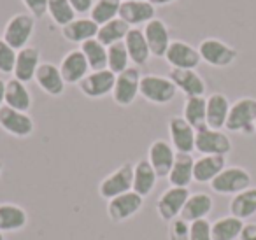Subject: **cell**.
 <instances>
[{
	"label": "cell",
	"instance_id": "cell-26",
	"mask_svg": "<svg viewBox=\"0 0 256 240\" xmlns=\"http://www.w3.org/2000/svg\"><path fill=\"white\" fill-rule=\"evenodd\" d=\"M214 200L207 193H192L186 200L184 208L181 212V218L188 222L198 221V219H207V216L212 212Z\"/></svg>",
	"mask_w": 256,
	"mask_h": 240
},
{
	"label": "cell",
	"instance_id": "cell-4",
	"mask_svg": "<svg viewBox=\"0 0 256 240\" xmlns=\"http://www.w3.org/2000/svg\"><path fill=\"white\" fill-rule=\"evenodd\" d=\"M198 53L202 62L216 68H226L235 64L238 56V51L234 46L216 39V37H207L198 44Z\"/></svg>",
	"mask_w": 256,
	"mask_h": 240
},
{
	"label": "cell",
	"instance_id": "cell-17",
	"mask_svg": "<svg viewBox=\"0 0 256 240\" xmlns=\"http://www.w3.org/2000/svg\"><path fill=\"white\" fill-rule=\"evenodd\" d=\"M142 32L148 40V46H150L151 56L165 58L168 46H170V42H172L170 30H168L167 23L160 18H154V20H151L148 25H144Z\"/></svg>",
	"mask_w": 256,
	"mask_h": 240
},
{
	"label": "cell",
	"instance_id": "cell-14",
	"mask_svg": "<svg viewBox=\"0 0 256 240\" xmlns=\"http://www.w3.org/2000/svg\"><path fill=\"white\" fill-rule=\"evenodd\" d=\"M165 62L170 65V68H192L196 70L202 58H200L198 48H193L192 44L184 40H172L165 54Z\"/></svg>",
	"mask_w": 256,
	"mask_h": 240
},
{
	"label": "cell",
	"instance_id": "cell-43",
	"mask_svg": "<svg viewBox=\"0 0 256 240\" xmlns=\"http://www.w3.org/2000/svg\"><path fill=\"white\" fill-rule=\"evenodd\" d=\"M68 2H70L76 14H86V12L90 14L93 4H95V0H68Z\"/></svg>",
	"mask_w": 256,
	"mask_h": 240
},
{
	"label": "cell",
	"instance_id": "cell-37",
	"mask_svg": "<svg viewBox=\"0 0 256 240\" xmlns=\"http://www.w3.org/2000/svg\"><path fill=\"white\" fill-rule=\"evenodd\" d=\"M48 14L51 22L62 28L76 20V11L68 0H48Z\"/></svg>",
	"mask_w": 256,
	"mask_h": 240
},
{
	"label": "cell",
	"instance_id": "cell-12",
	"mask_svg": "<svg viewBox=\"0 0 256 240\" xmlns=\"http://www.w3.org/2000/svg\"><path fill=\"white\" fill-rule=\"evenodd\" d=\"M114 82H116V74H112L109 68H104V70L90 72V74L79 82L78 88L84 96L96 100V98H104V96L110 95L114 88Z\"/></svg>",
	"mask_w": 256,
	"mask_h": 240
},
{
	"label": "cell",
	"instance_id": "cell-24",
	"mask_svg": "<svg viewBox=\"0 0 256 240\" xmlns=\"http://www.w3.org/2000/svg\"><path fill=\"white\" fill-rule=\"evenodd\" d=\"M124 46H126L128 56L136 67H142L150 62L151 58V51L148 46V40L144 37V32L140 28H130L124 37Z\"/></svg>",
	"mask_w": 256,
	"mask_h": 240
},
{
	"label": "cell",
	"instance_id": "cell-36",
	"mask_svg": "<svg viewBox=\"0 0 256 240\" xmlns=\"http://www.w3.org/2000/svg\"><path fill=\"white\" fill-rule=\"evenodd\" d=\"M120 8L121 0H95L92 11H90V18L100 26L110 20H116L120 14Z\"/></svg>",
	"mask_w": 256,
	"mask_h": 240
},
{
	"label": "cell",
	"instance_id": "cell-5",
	"mask_svg": "<svg viewBox=\"0 0 256 240\" xmlns=\"http://www.w3.org/2000/svg\"><path fill=\"white\" fill-rule=\"evenodd\" d=\"M134 188V163L126 162L118 166L114 172L106 176L102 182L98 184V194L104 200H112V198L132 191Z\"/></svg>",
	"mask_w": 256,
	"mask_h": 240
},
{
	"label": "cell",
	"instance_id": "cell-19",
	"mask_svg": "<svg viewBox=\"0 0 256 240\" xmlns=\"http://www.w3.org/2000/svg\"><path fill=\"white\" fill-rule=\"evenodd\" d=\"M58 68H60L65 84H79V82L92 72L84 54L81 53V50L68 51V53L62 58Z\"/></svg>",
	"mask_w": 256,
	"mask_h": 240
},
{
	"label": "cell",
	"instance_id": "cell-1",
	"mask_svg": "<svg viewBox=\"0 0 256 240\" xmlns=\"http://www.w3.org/2000/svg\"><path fill=\"white\" fill-rule=\"evenodd\" d=\"M256 124V98L251 96H242L235 100L228 112V120L224 124V130L232 134H244L252 135Z\"/></svg>",
	"mask_w": 256,
	"mask_h": 240
},
{
	"label": "cell",
	"instance_id": "cell-27",
	"mask_svg": "<svg viewBox=\"0 0 256 240\" xmlns=\"http://www.w3.org/2000/svg\"><path fill=\"white\" fill-rule=\"evenodd\" d=\"M193 166L195 158L186 152H178L174 160V165L168 174V182L174 188H188L193 182Z\"/></svg>",
	"mask_w": 256,
	"mask_h": 240
},
{
	"label": "cell",
	"instance_id": "cell-47",
	"mask_svg": "<svg viewBox=\"0 0 256 240\" xmlns=\"http://www.w3.org/2000/svg\"><path fill=\"white\" fill-rule=\"evenodd\" d=\"M2 170H4V163H2V160H0V174H2Z\"/></svg>",
	"mask_w": 256,
	"mask_h": 240
},
{
	"label": "cell",
	"instance_id": "cell-39",
	"mask_svg": "<svg viewBox=\"0 0 256 240\" xmlns=\"http://www.w3.org/2000/svg\"><path fill=\"white\" fill-rule=\"evenodd\" d=\"M18 51L12 50L4 39H0V74H12Z\"/></svg>",
	"mask_w": 256,
	"mask_h": 240
},
{
	"label": "cell",
	"instance_id": "cell-6",
	"mask_svg": "<svg viewBox=\"0 0 256 240\" xmlns=\"http://www.w3.org/2000/svg\"><path fill=\"white\" fill-rule=\"evenodd\" d=\"M195 151H198L200 156H226L232 152V140L223 130L204 126L196 130Z\"/></svg>",
	"mask_w": 256,
	"mask_h": 240
},
{
	"label": "cell",
	"instance_id": "cell-8",
	"mask_svg": "<svg viewBox=\"0 0 256 240\" xmlns=\"http://www.w3.org/2000/svg\"><path fill=\"white\" fill-rule=\"evenodd\" d=\"M252 177L242 166H226L216 179L210 182V190L218 194H237L251 188Z\"/></svg>",
	"mask_w": 256,
	"mask_h": 240
},
{
	"label": "cell",
	"instance_id": "cell-9",
	"mask_svg": "<svg viewBox=\"0 0 256 240\" xmlns=\"http://www.w3.org/2000/svg\"><path fill=\"white\" fill-rule=\"evenodd\" d=\"M0 128L16 138H26L34 134L36 123L28 112L4 106L0 107Z\"/></svg>",
	"mask_w": 256,
	"mask_h": 240
},
{
	"label": "cell",
	"instance_id": "cell-48",
	"mask_svg": "<svg viewBox=\"0 0 256 240\" xmlns=\"http://www.w3.org/2000/svg\"><path fill=\"white\" fill-rule=\"evenodd\" d=\"M0 240H4V233L0 232Z\"/></svg>",
	"mask_w": 256,
	"mask_h": 240
},
{
	"label": "cell",
	"instance_id": "cell-40",
	"mask_svg": "<svg viewBox=\"0 0 256 240\" xmlns=\"http://www.w3.org/2000/svg\"><path fill=\"white\" fill-rule=\"evenodd\" d=\"M190 240H212V222L209 219L190 222Z\"/></svg>",
	"mask_w": 256,
	"mask_h": 240
},
{
	"label": "cell",
	"instance_id": "cell-10",
	"mask_svg": "<svg viewBox=\"0 0 256 240\" xmlns=\"http://www.w3.org/2000/svg\"><path fill=\"white\" fill-rule=\"evenodd\" d=\"M188 188H174L170 186L160 194L156 202V212L164 221H174L176 218H181V212L184 208L186 200L190 198Z\"/></svg>",
	"mask_w": 256,
	"mask_h": 240
},
{
	"label": "cell",
	"instance_id": "cell-23",
	"mask_svg": "<svg viewBox=\"0 0 256 240\" xmlns=\"http://www.w3.org/2000/svg\"><path fill=\"white\" fill-rule=\"evenodd\" d=\"M230 100L224 93H212L207 96V126L212 130H223L230 112Z\"/></svg>",
	"mask_w": 256,
	"mask_h": 240
},
{
	"label": "cell",
	"instance_id": "cell-21",
	"mask_svg": "<svg viewBox=\"0 0 256 240\" xmlns=\"http://www.w3.org/2000/svg\"><path fill=\"white\" fill-rule=\"evenodd\" d=\"M34 81H36L37 86H39L44 93H48L50 96H60V95H64V92H65V81H64V78H62L60 68L54 64H50V62H42V64L39 65Z\"/></svg>",
	"mask_w": 256,
	"mask_h": 240
},
{
	"label": "cell",
	"instance_id": "cell-28",
	"mask_svg": "<svg viewBox=\"0 0 256 240\" xmlns=\"http://www.w3.org/2000/svg\"><path fill=\"white\" fill-rule=\"evenodd\" d=\"M28 224V214L16 204H0V232H22Z\"/></svg>",
	"mask_w": 256,
	"mask_h": 240
},
{
	"label": "cell",
	"instance_id": "cell-25",
	"mask_svg": "<svg viewBox=\"0 0 256 240\" xmlns=\"http://www.w3.org/2000/svg\"><path fill=\"white\" fill-rule=\"evenodd\" d=\"M96 32H98V25L92 18H84V16L82 18H76L74 22H70L68 25H65L62 28L64 39L72 44H79V46L82 42H86V40L95 39Z\"/></svg>",
	"mask_w": 256,
	"mask_h": 240
},
{
	"label": "cell",
	"instance_id": "cell-50",
	"mask_svg": "<svg viewBox=\"0 0 256 240\" xmlns=\"http://www.w3.org/2000/svg\"><path fill=\"white\" fill-rule=\"evenodd\" d=\"M254 132H256V124H254Z\"/></svg>",
	"mask_w": 256,
	"mask_h": 240
},
{
	"label": "cell",
	"instance_id": "cell-49",
	"mask_svg": "<svg viewBox=\"0 0 256 240\" xmlns=\"http://www.w3.org/2000/svg\"><path fill=\"white\" fill-rule=\"evenodd\" d=\"M121 2H134V0H121Z\"/></svg>",
	"mask_w": 256,
	"mask_h": 240
},
{
	"label": "cell",
	"instance_id": "cell-7",
	"mask_svg": "<svg viewBox=\"0 0 256 240\" xmlns=\"http://www.w3.org/2000/svg\"><path fill=\"white\" fill-rule=\"evenodd\" d=\"M140 70L139 67H128L124 72L116 76V82L112 88V96L114 104L120 107H128L136 102L137 95H139V84H140Z\"/></svg>",
	"mask_w": 256,
	"mask_h": 240
},
{
	"label": "cell",
	"instance_id": "cell-31",
	"mask_svg": "<svg viewBox=\"0 0 256 240\" xmlns=\"http://www.w3.org/2000/svg\"><path fill=\"white\" fill-rule=\"evenodd\" d=\"M228 210H230V216H235L242 221L252 218L256 214V186L234 194L228 204Z\"/></svg>",
	"mask_w": 256,
	"mask_h": 240
},
{
	"label": "cell",
	"instance_id": "cell-3",
	"mask_svg": "<svg viewBox=\"0 0 256 240\" xmlns=\"http://www.w3.org/2000/svg\"><path fill=\"white\" fill-rule=\"evenodd\" d=\"M34 32H36V18L30 12H18L8 20L4 32H2V39L12 50L20 51L28 46Z\"/></svg>",
	"mask_w": 256,
	"mask_h": 240
},
{
	"label": "cell",
	"instance_id": "cell-44",
	"mask_svg": "<svg viewBox=\"0 0 256 240\" xmlns=\"http://www.w3.org/2000/svg\"><path fill=\"white\" fill-rule=\"evenodd\" d=\"M238 240H256V222H248L244 224Z\"/></svg>",
	"mask_w": 256,
	"mask_h": 240
},
{
	"label": "cell",
	"instance_id": "cell-33",
	"mask_svg": "<svg viewBox=\"0 0 256 240\" xmlns=\"http://www.w3.org/2000/svg\"><path fill=\"white\" fill-rule=\"evenodd\" d=\"M244 221L235 216H224L212 222V240H238Z\"/></svg>",
	"mask_w": 256,
	"mask_h": 240
},
{
	"label": "cell",
	"instance_id": "cell-16",
	"mask_svg": "<svg viewBox=\"0 0 256 240\" xmlns=\"http://www.w3.org/2000/svg\"><path fill=\"white\" fill-rule=\"evenodd\" d=\"M118 18L123 20L130 28H139L140 25H148L151 20L156 18V9L148 0L121 2Z\"/></svg>",
	"mask_w": 256,
	"mask_h": 240
},
{
	"label": "cell",
	"instance_id": "cell-20",
	"mask_svg": "<svg viewBox=\"0 0 256 240\" xmlns=\"http://www.w3.org/2000/svg\"><path fill=\"white\" fill-rule=\"evenodd\" d=\"M40 64H42V62H40V51L37 50V48H34V46L23 48V50H20L18 54H16L12 78L25 82V84H28L30 81L36 79V72Z\"/></svg>",
	"mask_w": 256,
	"mask_h": 240
},
{
	"label": "cell",
	"instance_id": "cell-34",
	"mask_svg": "<svg viewBox=\"0 0 256 240\" xmlns=\"http://www.w3.org/2000/svg\"><path fill=\"white\" fill-rule=\"evenodd\" d=\"M130 26L123 22V20L116 18L110 20V22L104 23V25L98 26V32H96V40L102 42L106 48L112 46L116 42H123L124 37H126Z\"/></svg>",
	"mask_w": 256,
	"mask_h": 240
},
{
	"label": "cell",
	"instance_id": "cell-29",
	"mask_svg": "<svg viewBox=\"0 0 256 240\" xmlns=\"http://www.w3.org/2000/svg\"><path fill=\"white\" fill-rule=\"evenodd\" d=\"M158 176L153 170L151 163L148 160H140V162L134 163V188L132 191H136L137 194H140L142 198L150 196L153 193L154 186H156Z\"/></svg>",
	"mask_w": 256,
	"mask_h": 240
},
{
	"label": "cell",
	"instance_id": "cell-42",
	"mask_svg": "<svg viewBox=\"0 0 256 240\" xmlns=\"http://www.w3.org/2000/svg\"><path fill=\"white\" fill-rule=\"evenodd\" d=\"M22 2L26 8V12H30L36 20L48 14V0H22Z\"/></svg>",
	"mask_w": 256,
	"mask_h": 240
},
{
	"label": "cell",
	"instance_id": "cell-13",
	"mask_svg": "<svg viewBox=\"0 0 256 240\" xmlns=\"http://www.w3.org/2000/svg\"><path fill=\"white\" fill-rule=\"evenodd\" d=\"M168 135H170V144L176 152L192 154L195 151L196 130L182 116H172L168 120Z\"/></svg>",
	"mask_w": 256,
	"mask_h": 240
},
{
	"label": "cell",
	"instance_id": "cell-46",
	"mask_svg": "<svg viewBox=\"0 0 256 240\" xmlns=\"http://www.w3.org/2000/svg\"><path fill=\"white\" fill-rule=\"evenodd\" d=\"M151 6H154V8H158V6H168V4H174V2H178V0H148Z\"/></svg>",
	"mask_w": 256,
	"mask_h": 240
},
{
	"label": "cell",
	"instance_id": "cell-2",
	"mask_svg": "<svg viewBox=\"0 0 256 240\" xmlns=\"http://www.w3.org/2000/svg\"><path fill=\"white\" fill-rule=\"evenodd\" d=\"M139 95L154 106H167L176 98L178 88L168 79V76L165 78V76L146 74L140 78Z\"/></svg>",
	"mask_w": 256,
	"mask_h": 240
},
{
	"label": "cell",
	"instance_id": "cell-11",
	"mask_svg": "<svg viewBox=\"0 0 256 240\" xmlns=\"http://www.w3.org/2000/svg\"><path fill=\"white\" fill-rule=\"evenodd\" d=\"M144 198L136 191H128L124 194L107 202V218L112 222H123L137 214L142 208Z\"/></svg>",
	"mask_w": 256,
	"mask_h": 240
},
{
	"label": "cell",
	"instance_id": "cell-45",
	"mask_svg": "<svg viewBox=\"0 0 256 240\" xmlns=\"http://www.w3.org/2000/svg\"><path fill=\"white\" fill-rule=\"evenodd\" d=\"M6 106V81L0 79V107Z\"/></svg>",
	"mask_w": 256,
	"mask_h": 240
},
{
	"label": "cell",
	"instance_id": "cell-22",
	"mask_svg": "<svg viewBox=\"0 0 256 240\" xmlns=\"http://www.w3.org/2000/svg\"><path fill=\"white\" fill-rule=\"evenodd\" d=\"M226 168V156H200L193 166V180L200 184H210Z\"/></svg>",
	"mask_w": 256,
	"mask_h": 240
},
{
	"label": "cell",
	"instance_id": "cell-30",
	"mask_svg": "<svg viewBox=\"0 0 256 240\" xmlns=\"http://www.w3.org/2000/svg\"><path fill=\"white\" fill-rule=\"evenodd\" d=\"M6 106L12 107L16 110L28 112L30 107H32V95H30L25 82L18 81L14 78L6 81Z\"/></svg>",
	"mask_w": 256,
	"mask_h": 240
},
{
	"label": "cell",
	"instance_id": "cell-32",
	"mask_svg": "<svg viewBox=\"0 0 256 240\" xmlns=\"http://www.w3.org/2000/svg\"><path fill=\"white\" fill-rule=\"evenodd\" d=\"M182 118L195 130L207 126V98L206 96H186Z\"/></svg>",
	"mask_w": 256,
	"mask_h": 240
},
{
	"label": "cell",
	"instance_id": "cell-41",
	"mask_svg": "<svg viewBox=\"0 0 256 240\" xmlns=\"http://www.w3.org/2000/svg\"><path fill=\"white\" fill-rule=\"evenodd\" d=\"M167 235L168 240H190V222L182 218H176L168 224Z\"/></svg>",
	"mask_w": 256,
	"mask_h": 240
},
{
	"label": "cell",
	"instance_id": "cell-38",
	"mask_svg": "<svg viewBox=\"0 0 256 240\" xmlns=\"http://www.w3.org/2000/svg\"><path fill=\"white\" fill-rule=\"evenodd\" d=\"M130 67V56L124 42H116L107 48V68L112 74H121Z\"/></svg>",
	"mask_w": 256,
	"mask_h": 240
},
{
	"label": "cell",
	"instance_id": "cell-18",
	"mask_svg": "<svg viewBox=\"0 0 256 240\" xmlns=\"http://www.w3.org/2000/svg\"><path fill=\"white\" fill-rule=\"evenodd\" d=\"M168 79L174 82L178 92H182L186 96L206 95V81L196 70H192V68H170Z\"/></svg>",
	"mask_w": 256,
	"mask_h": 240
},
{
	"label": "cell",
	"instance_id": "cell-35",
	"mask_svg": "<svg viewBox=\"0 0 256 240\" xmlns=\"http://www.w3.org/2000/svg\"><path fill=\"white\" fill-rule=\"evenodd\" d=\"M79 50H81V53L84 54L92 72L107 68V48L104 46L102 42H98L96 37L95 39H90V40H86V42H82Z\"/></svg>",
	"mask_w": 256,
	"mask_h": 240
},
{
	"label": "cell",
	"instance_id": "cell-15",
	"mask_svg": "<svg viewBox=\"0 0 256 240\" xmlns=\"http://www.w3.org/2000/svg\"><path fill=\"white\" fill-rule=\"evenodd\" d=\"M176 154L178 152L172 148L170 142L164 140V138H156V140L151 142L150 149H148V162L151 163L153 170L156 172L158 179L168 177L172 165H174Z\"/></svg>",
	"mask_w": 256,
	"mask_h": 240
}]
</instances>
